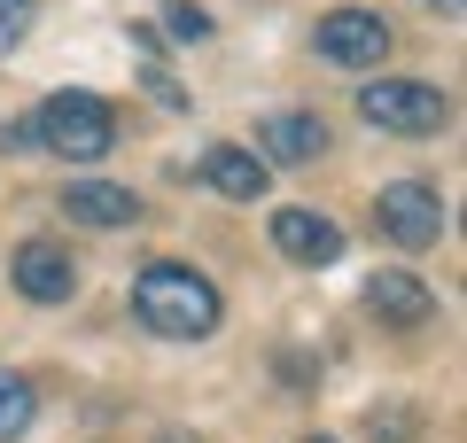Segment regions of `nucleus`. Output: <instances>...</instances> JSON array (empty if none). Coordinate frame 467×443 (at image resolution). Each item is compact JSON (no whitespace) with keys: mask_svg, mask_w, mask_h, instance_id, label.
<instances>
[{"mask_svg":"<svg viewBox=\"0 0 467 443\" xmlns=\"http://www.w3.org/2000/svg\"><path fill=\"white\" fill-rule=\"evenodd\" d=\"M444 8H460V0H444Z\"/></svg>","mask_w":467,"mask_h":443,"instance_id":"2eb2a0df","label":"nucleus"},{"mask_svg":"<svg viewBox=\"0 0 467 443\" xmlns=\"http://www.w3.org/2000/svg\"><path fill=\"white\" fill-rule=\"evenodd\" d=\"M32 140H47L63 164H101V156L117 148V117H109V101H101V94H86V86H63V94L39 101Z\"/></svg>","mask_w":467,"mask_h":443,"instance_id":"f03ea898","label":"nucleus"},{"mask_svg":"<svg viewBox=\"0 0 467 443\" xmlns=\"http://www.w3.org/2000/svg\"><path fill=\"white\" fill-rule=\"evenodd\" d=\"M257 156L265 164H312V156H327V125H319L312 109H273L265 125H257Z\"/></svg>","mask_w":467,"mask_h":443,"instance_id":"9d476101","label":"nucleus"},{"mask_svg":"<svg viewBox=\"0 0 467 443\" xmlns=\"http://www.w3.org/2000/svg\"><path fill=\"white\" fill-rule=\"evenodd\" d=\"M312 443H327V436H312Z\"/></svg>","mask_w":467,"mask_h":443,"instance_id":"dca6fc26","label":"nucleus"},{"mask_svg":"<svg viewBox=\"0 0 467 443\" xmlns=\"http://www.w3.org/2000/svg\"><path fill=\"white\" fill-rule=\"evenodd\" d=\"M358 117L374 132H398V140H429L451 125V94L429 78H367L358 86Z\"/></svg>","mask_w":467,"mask_h":443,"instance_id":"7ed1b4c3","label":"nucleus"},{"mask_svg":"<svg viewBox=\"0 0 467 443\" xmlns=\"http://www.w3.org/2000/svg\"><path fill=\"white\" fill-rule=\"evenodd\" d=\"M164 32L180 39V47H195V39H211V16H202L195 0H164Z\"/></svg>","mask_w":467,"mask_h":443,"instance_id":"ddd939ff","label":"nucleus"},{"mask_svg":"<svg viewBox=\"0 0 467 443\" xmlns=\"http://www.w3.org/2000/svg\"><path fill=\"white\" fill-rule=\"evenodd\" d=\"M273 249L288 264H335L343 257V226L327 211H273Z\"/></svg>","mask_w":467,"mask_h":443,"instance_id":"6e6552de","label":"nucleus"},{"mask_svg":"<svg viewBox=\"0 0 467 443\" xmlns=\"http://www.w3.org/2000/svg\"><path fill=\"white\" fill-rule=\"evenodd\" d=\"M8 280H16L32 304H70V295H78V264H70L63 242H24L16 257H8Z\"/></svg>","mask_w":467,"mask_h":443,"instance_id":"423d86ee","label":"nucleus"},{"mask_svg":"<svg viewBox=\"0 0 467 443\" xmlns=\"http://www.w3.org/2000/svg\"><path fill=\"white\" fill-rule=\"evenodd\" d=\"M24 32H32V0H0V55L16 47Z\"/></svg>","mask_w":467,"mask_h":443,"instance_id":"4468645a","label":"nucleus"},{"mask_svg":"<svg viewBox=\"0 0 467 443\" xmlns=\"http://www.w3.org/2000/svg\"><path fill=\"white\" fill-rule=\"evenodd\" d=\"M32 412H39L32 381H24V374H0V443L24 436V428H32Z\"/></svg>","mask_w":467,"mask_h":443,"instance_id":"f8f14e48","label":"nucleus"},{"mask_svg":"<svg viewBox=\"0 0 467 443\" xmlns=\"http://www.w3.org/2000/svg\"><path fill=\"white\" fill-rule=\"evenodd\" d=\"M63 218L70 226H94V233H117V226H140V195L117 180H70L63 187Z\"/></svg>","mask_w":467,"mask_h":443,"instance_id":"0eeeda50","label":"nucleus"},{"mask_svg":"<svg viewBox=\"0 0 467 443\" xmlns=\"http://www.w3.org/2000/svg\"><path fill=\"white\" fill-rule=\"evenodd\" d=\"M389 47H398V39H389V24L374 16V8H335V16L312 24V55L335 63V70H382Z\"/></svg>","mask_w":467,"mask_h":443,"instance_id":"20e7f679","label":"nucleus"},{"mask_svg":"<svg viewBox=\"0 0 467 443\" xmlns=\"http://www.w3.org/2000/svg\"><path fill=\"white\" fill-rule=\"evenodd\" d=\"M367 312L389 319V327H429L436 319V288L420 273H374L367 280Z\"/></svg>","mask_w":467,"mask_h":443,"instance_id":"9b49d317","label":"nucleus"},{"mask_svg":"<svg viewBox=\"0 0 467 443\" xmlns=\"http://www.w3.org/2000/svg\"><path fill=\"white\" fill-rule=\"evenodd\" d=\"M133 312H140V327L171 335V343H202V335L218 327V288L195 264L156 257V264H140V280H133Z\"/></svg>","mask_w":467,"mask_h":443,"instance_id":"f257e3e1","label":"nucleus"},{"mask_svg":"<svg viewBox=\"0 0 467 443\" xmlns=\"http://www.w3.org/2000/svg\"><path fill=\"white\" fill-rule=\"evenodd\" d=\"M374 226H382L398 249H436L444 242V195L420 187V180H398V187H382V202H374Z\"/></svg>","mask_w":467,"mask_h":443,"instance_id":"39448f33","label":"nucleus"},{"mask_svg":"<svg viewBox=\"0 0 467 443\" xmlns=\"http://www.w3.org/2000/svg\"><path fill=\"white\" fill-rule=\"evenodd\" d=\"M202 180L218 187L226 202H265V187H273V164L257 156V148H234V140H218V148H202Z\"/></svg>","mask_w":467,"mask_h":443,"instance_id":"1a4fd4ad","label":"nucleus"}]
</instances>
